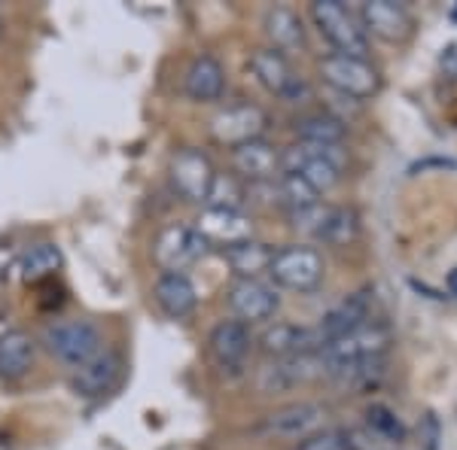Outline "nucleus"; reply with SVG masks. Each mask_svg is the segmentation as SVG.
Masks as SVG:
<instances>
[{
	"label": "nucleus",
	"mask_w": 457,
	"mask_h": 450,
	"mask_svg": "<svg viewBox=\"0 0 457 450\" xmlns=\"http://www.w3.org/2000/svg\"><path fill=\"white\" fill-rule=\"evenodd\" d=\"M366 423H370V432L375 438H381L385 445H400L405 438V426L403 420L387 408V405H372L366 411Z\"/></svg>",
	"instance_id": "c756f323"
},
{
	"label": "nucleus",
	"mask_w": 457,
	"mask_h": 450,
	"mask_svg": "<svg viewBox=\"0 0 457 450\" xmlns=\"http://www.w3.org/2000/svg\"><path fill=\"white\" fill-rule=\"evenodd\" d=\"M269 274L284 290L308 292L320 283L323 277V259L312 247H284L271 256Z\"/></svg>",
	"instance_id": "39448f33"
},
{
	"label": "nucleus",
	"mask_w": 457,
	"mask_h": 450,
	"mask_svg": "<svg viewBox=\"0 0 457 450\" xmlns=\"http://www.w3.org/2000/svg\"><path fill=\"white\" fill-rule=\"evenodd\" d=\"M296 450H351L348 447V435L345 432H317L302 438Z\"/></svg>",
	"instance_id": "2f4dec72"
},
{
	"label": "nucleus",
	"mask_w": 457,
	"mask_h": 450,
	"mask_svg": "<svg viewBox=\"0 0 457 450\" xmlns=\"http://www.w3.org/2000/svg\"><path fill=\"white\" fill-rule=\"evenodd\" d=\"M275 195L290 213H299V210H308V208H314V204H320L317 201V192L308 186V183H302L299 176H290V174L278 176Z\"/></svg>",
	"instance_id": "cd10ccee"
},
{
	"label": "nucleus",
	"mask_w": 457,
	"mask_h": 450,
	"mask_svg": "<svg viewBox=\"0 0 457 450\" xmlns=\"http://www.w3.org/2000/svg\"><path fill=\"white\" fill-rule=\"evenodd\" d=\"M208 204L211 208H223V210H241L245 204V192L238 189V183L232 176H213V186L208 192Z\"/></svg>",
	"instance_id": "7c9ffc66"
},
{
	"label": "nucleus",
	"mask_w": 457,
	"mask_h": 450,
	"mask_svg": "<svg viewBox=\"0 0 457 450\" xmlns=\"http://www.w3.org/2000/svg\"><path fill=\"white\" fill-rule=\"evenodd\" d=\"M271 250L265 247L260 241H241V243H232V247L223 250V259L228 268L235 271L241 280H260L262 271H269L271 265Z\"/></svg>",
	"instance_id": "b1692460"
},
{
	"label": "nucleus",
	"mask_w": 457,
	"mask_h": 450,
	"mask_svg": "<svg viewBox=\"0 0 457 450\" xmlns=\"http://www.w3.org/2000/svg\"><path fill=\"white\" fill-rule=\"evenodd\" d=\"M58 268H62V250L55 243H34L16 259V274L28 283L55 274Z\"/></svg>",
	"instance_id": "a878e982"
},
{
	"label": "nucleus",
	"mask_w": 457,
	"mask_h": 450,
	"mask_svg": "<svg viewBox=\"0 0 457 450\" xmlns=\"http://www.w3.org/2000/svg\"><path fill=\"white\" fill-rule=\"evenodd\" d=\"M116 378H120V356L110 350H101L98 356H92L88 363L73 368L71 387H73V393L83 398H98L113 389Z\"/></svg>",
	"instance_id": "ddd939ff"
},
{
	"label": "nucleus",
	"mask_w": 457,
	"mask_h": 450,
	"mask_svg": "<svg viewBox=\"0 0 457 450\" xmlns=\"http://www.w3.org/2000/svg\"><path fill=\"white\" fill-rule=\"evenodd\" d=\"M317 372H323L320 356L312 353V356H287V359H275L260 372V389L262 393H284V389L296 387V383L312 380Z\"/></svg>",
	"instance_id": "dca6fc26"
},
{
	"label": "nucleus",
	"mask_w": 457,
	"mask_h": 450,
	"mask_svg": "<svg viewBox=\"0 0 457 450\" xmlns=\"http://www.w3.org/2000/svg\"><path fill=\"white\" fill-rule=\"evenodd\" d=\"M360 16H363V25L381 40H405L411 34V16L403 4H394V0H370L360 6Z\"/></svg>",
	"instance_id": "aec40b11"
},
{
	"label": "nucleus",
	"mask_w": 457,
	"mask_h": 450,
	"mask_svg": "<svg viewBox=\"0 0 457 450\" xmlns=\"http://www.w3.org/2000/svg\"><path fill=\"white\" fill-rule=\"evenodd\" d=\"M353 232H357V219H353L351 210L327 208V213H323V223H320V228H317L314 238L338 247V243H348L353 238Z\"/></svg>",
	"instance_id": "c85d7f7f"
},
{
	"label": "nucleus",
	"mask_w": 457,
	"mask_h": 450,
	"mask_svg": "<svg viewBox=\"0 0 457 450\" xmlns=\"http://www.w3.org/2000/svg\"><path fill=\"white\" fill-rule=\"evenodd\" d=\"M0 28H4V19H0Z\"/></svg>",
	"instance_id": "72a5a7b5"
},
{
	"label": "nucleus",
	"mask_w": 457,
	"mask_h": 450,
	"mask_svg": "<svg viewBox=\"0 0 457 450\" xmlns=\"http://www.w3.org/2000/svg\"><path fill=\"white\" fill-rule=\"evenodd\" d=\"M34 363V341L28 331L6 329L0 335V378L4 380H21L31 372Z\"/></svg>",
	"instance_id": "5701e85b"
},
{
	"label": "nucleus",
	"mask_w": 457,
	"mask_h": 450,
	"mask_svg": "<svg viewBox=\"0 0 457 450\" xmlns=\"http://www.w3.org/2000/svg\"><path fill=\"white\" fill-rule=\"evenodd\" d=\"M153 299L162 307V314H168L171 320H180V316L193 314L198 295L195 286L183 271H162L156 286H153Z\"/></svg>",
	"instance_id": "412c9836"
},
{
	"label": "nucleus",
	"mask_w": 457,
	"mask_h": 450,
	"mask_svg": "<svg viewBox=\"0 0 457 450\" xmlns=\"http://www.w3.org/2000/svg\"><path fill=\"white\" fill-rule=\"evenodd\" d=\"M327 411L314 402H302V405H290V408L278 411L265 420L262 430L271 432V435H281V438H308L317 426L323 423Z\"/></svg>",
	"instance_id": "4be33fe9"
},
{
	"label": "nucleus",
	"mask_w": 457,
	"mask_h": 450,
	"mask_svg": "<svg viewBox=\"0 0 457 450\" xmlns=\"http://www.w3.org/2000/svg\"><path fill=\"white\" fill-rule=\"evenodd\" d=\"M363 323H370V292H353L348 299L338 301L333 311L323 314L320 326H317V335H320V344L327 347L329 341H336V338L360 329Z\"/></svg>",
	"instance_id": "2eb2a0df"
},
{
	"label": "nucleus",
	"mask_w": 457,
	"mask_h": 450,
	"mask_svg": "<svg viewBox=\"0 0 457 450\" xmlns=\"http://www.w3.org/2000/svg\"><path fill=\"white\" fill-rule=\"evenodd\" d=\"M312 19L317 31L336 46V55H351V58L366 55L370 43H366L363 28L357 25V19L338 0H317V4H312Z\"/></svg>",
	"instance_id": "20e7f679"
},
{
	"label": "nucleus",
	"mask_w": 457,
	"mask_h": 450,
	"mask_svg": "<svg viewBox=\"0 0 457 450\" xmlns=\"http://www.w3.org/2000/svg\"><path fill=\"white\" fill-rule=\"evenodd\" d=\"M299 143H320V146H336L345 137V125L333 119V116H305L296 122Z\"/></svg>",
	"instance_id": "bb28decb"
},
{
	"label": "nucleus",
	"mask_w": 457,
	"mask_h": 450,
	"mask_svg": "<svg viewBox=\"0 0 457 450\" xmlns=\"http://www.w3.org/2000/svg\"><path fill=\"white\" fill-rule=\"evenodd\" d=\"M345 161H348V152L342 150V143H293L281 152V174L299 176L302 183H308L320 195V192L333 189L338 183Z\"/></svg>",
	"instance_id": "f257e3e1"
},
{
	"label": "nucleus",
	"mask_w": 457,
	"mask_h": 450,
	"mask_svg": "<svg viewBox=\"0 0 457 450\" xmlns=\"http://www.w3.org/2000/svg\"><path fill=\"white\" fill-rule=\"evenodd\" d=\"M211 356L223 372H238L245 365L247 353H250V329L241 320H223L220 326H213L211 338Z\"/></svg>",
	"instance_id": "f8f14e48"
},
{
	"label": "nucleus",
	"mask_w": 457,
	"mask_h": 450,
	"mask_svg": "<svg viewBox=\"0 0 457 450\" xmlns=\"http://www.w3.org/2000/svg\"><path fill=\"white\" fill-rule=\"evenodd\" d=\"M387 344H390V331L385 326H378V323H363L360 329H353L348 335L329 341L317 356H320L323 372L342 378V374L351 372V368L372 363V359H381L387 350Z\"/></svg>",
	"instance_id": "f03ea898"
},
{
	"label": "nucleus",
	"mask_w": 457,
	"mask_h": 450,
	"mask_svg": "<svg viewBox=\"0 0 457 450\" xmlns=\"http://www.w3.org/2000/svg\"><path fill=\"white\" fill-rule=\"evenodd\" d=\"M183 92L193 101H220L226 92V70L213 55H198L183 73Z\"/></svg>",
	"instance_id": "6ab92c4d"
},
{
	"label": "nucleus",
	"mask_w": 457,
	"mask_h": 450,
	"mask_svg": "<svg viewBox=\"0 0 457 450\" xmlns=\"http://www.w3.org/2000/svg\"><path fill=\"white\" fill-rule=\"evenodd\" d=\"M445 286H448V292H452L454 299H457V268H452V271H448V277H445Z\"/></svg>",
	"instance_id": "473e14b6"
},
{
	"label": "nucleus",
	"mask_w": 457,
	"mask_h": 450,
	"mask_svg": "<svg viewBox=\"0 0 457 450\" xmlns=\"http://www.w3.org/2000/svg\"><path fill=\"white\" fill-rule=\"evenodd\" d=\"M250 70H253V77L260 79L269 92L281 94L290 104H299V101L308 98L305 79H299L296 73H293L290 61H287V55L275 53V49H256V53L250 55Z\"/></svg>",
	"instance_id": "6e6552de"
},
{
	"label": "nucleus",
	"mask_w": 457,
	"mask_h": 450,
	"mask_svg": "<svg viewBox=\"0 0 457 450\" xmlns=\"http://www.w3.org/2000/svg\"><path fill=\"white\" fill-rule=\"evenodd\" d=\"M228 307L235 316H241V323L269 320L278 311V292L275 286L262 283V280H238L228 290Z\"/></svg>",
	"instance_id": "4468645a"
},
{
	"label": "nucleus",
	"mask_w": 457,
	"mask_h": 450,
	"mask_svg": "<svg viewBox=\"0 0 457 450\" xmlns=\"http://www.w3.org/2000/svg\"><path fill=\"white\" fill-rule=\"evenodd\" d=\"M265 34L271 37V43H275V53H299L302 46H305V31H302V21L293 10H287V6H275V10H269V16H265Z\"/></svg>",
	"instance_id": "393cba45"
},
{
	"label": "nucleus",
	"mask_w": 457,
	"mask_h": 450,
	"mask_svg": "<svg viewBox=\"0 0 457 450\" xmlns=\"http://www.w3.org/2000/svg\"><path fill=\"white\" fill-rule=\"evenodd\" d=\"M204 253H208V243H204L202 234L193 225H180V223L162 228L156 247H153V256H156V262L165 271H183L187 265L202 259Z\"/></svg>",
	"instance_id": "1a4fd4ad"
},
{
	"label": "nucleus",
	"mask_w": 457,
	"mask_h": 450,
	"mask_svg": "<svg viewBox=\"0 0 457 450\" xmlns=\"http://www.w3.org/2000/svg\"><path fill=\"white\" fill-rule=\"evenodd\" d=\"M232 168L250 183H271L281 171V152L265 140H250L232 150Z\"/></svg>",
	"instance_id": "f3484780"
},
{
	"label": "nucleus",
	"mask_w": 457,
	"mask_h": 450,
	"mask_svg": "<svg viewBox=\"0 0 457 450\" xmlns=\"http://www.w3.org/2000/svg\"><path fill=\"white\" fill-rule=\"evenodd\" d=\"M320 77L345 98H370L378 88V73H375L372 64H366V58L327 55L320 61Z\"/></svg>",
	"instance_id": "423d86ee"
},
{
	"label": "nucleus",
	"mask_w": 457,
	"mask_h": 450,
	"mask_svg": "<svg viewBox=\"0 0 457 450\" xmlns=\"http://www.w3.org/2000/svg\"><path fill=\"white\" fill-rule=\"evenodd\" d=\"M168 174H171V183L183 201H208L213 176H217L213 174L211 159L204 156L202 150H193V146L174 152Z\"/></svg>",
	"instance_id": "0eeeda50"
},
{
	"label": "nucleus",
	"mask_w": 457,
	"mask_h": 450,
	"mask_svg": "<svg viewBox=\"0 0 457 450\" xmlns=\"http://www.w3.org/2000/svg\"><path fill=\"white\" fill-rule=\"evenodd\" d=\"M193 228L202 234L204 243H223V250L232 247V243L250 241V234H253L250 217H245L241 210H223V208L202 210V217L195 219Z\"/></svg>",
	"instance_id": "9b49d317"
},
{
	"label": "nucleus",
	"mask_w": 457,
	"mask_h": 450,
	"mask_svg": "<svg viewBox=\"0 0 457 450\" xmlns=\"http://www.w3.org/2000/svg\"><path fill=\"white\" fill-rule=\"evenodd\" d=\"M265 131V113L253 104H232L220 110L211 119V135L217 143L226 146H241L250 140H260Z\"/></svg>",
	"instance_id": "9d476101"
},
{
	"label": "nucleus",
	"mask_w": 457,
	"mask_h": 450,
	"mask_svg": "<svg viewBox=\"0 0 457 450\" xmlns=\"http://www.w3.org/2000/svg\"><path fill=\"white\" fill-rule=\"evenodd\" d=\"M43 344L55 359L77 368L101 353V331L88 320H55L43 329Z\"/></svg>",
	"instance_id": "7ed1b4c3"
},
{
	"label": "nucleus",
	"mask_w": 457,
	"mask_h": 450,
	"mask_svg": "<svg viewBox=\"0 0 457 450\" xmlns=\"http://www.w3.org/2000/svg\"><path fill=\"white\" fill-rule=\"evenodd\" d=\"M262 347H265V353H275L278 359H287V356H312V353H320L323 344H320L317 329L278 323V326L262 331Z\"/></svg>",
	"instance_id": "a211bd4d"
}]
</instances>
